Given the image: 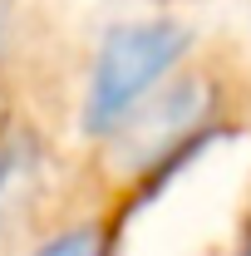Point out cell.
Returning a JSON list of instances; mask_svg holds the SVG:
<instances>
[{
	"mask_svg": "<svg viewBox=\"0 0 251 256\" xmlns=\"http://www.w3.org/2000/svg\"><path fill=\"white\" fill-rule=\"evenodd\" d=\"M188 50V30L172 20L153 25H124L98 44L89 94H84V128L89 133H114L133 114V104L162 79V69Z\"/></svg>",
	"mask_w": 251,
	"mask_h": 256,
	"instance_id": "1",
	"label": "cell"
},
{
	"mask_svg": "<svg viewBox=\"0 0 251 256\" xmlns=\"http://www.w3.org/2000/svg\"><path fill=\"white\" fill-rule=\"evenodd\" d=\"M34 256H104V242H98L94 226H69L60 236H50Z\"/></svg>",
	"mask_w": 251,
	"mask_h": 256,
	"instance_id": "2",
	"label": "cell"
},
{
	"mask_svg": "<svg viewBox=\"0 0 251 256\" xmlns=\"http://www.w3.org/2000/svg\"><path fill=\"white\" fill-rule=\"evenodd\" d=\"M246 256H251V242H246Z\"/></svg>",
	"mask_w": 251,
	"mask_h": 256,
	"instance_id": "3",
	"label": "cell"
}]
</instances>
